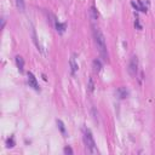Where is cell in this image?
I'll list each match as a JSON object with an SVG mask.
<instances>
[{"mask_svg":"<svg viewBox=\"0 0 155 155\" xmlns=\"http://www.w3.org/2000/svg\"><path fill=\"white\" fill-rule=\"evenodd\" d=\"M16 5H17V9L23 12L24 9H25V4H24V0H16Z\"/></svg>","mask_w":155,"mask_h":155,"instance_id":"12","label":"cell"},{"mask_svg":"<svg viewBox=\"0 0 155 155\" xmlns=\"http://www.w3.org/2000/svg\"><path fill=\"white\" fill-rule=\"evenodd\" d=\"M16 64H17L18 70L22 73L24 70V61H23V58L21 56H16Z\"/></svg>","mask_w":155,"mask_h":155,"instance_id":"7","label":"cell"},{"mask_svg":"<svg viewBox=\"0 0 155 155\" xmlns=\"http://www.w3.org/2000/svg\"><path fill=\"white\" fill-rule=\"evenodd\" d=\"M93 39H95V44L99 51V54L103 58H108V52H107V44H106V39H104V35L103 33L98 29V28H95L93 29Z\"/></svg>","mask_w":155,"mask_h":155,"instance_id":"1","label":"cell"},{"mask_svg":"<svg viewBox=\"0 0 155 155\" xmlns=\"http://www.w3.org/2000/svg\"><path fill=\"white\" fill-rule=\"evenodd\" d=\"M88 90H90V91H93V88H95V85H93V80H92V78H90V80H88Z\"/></svg>","mask_w":155,"mask_h":155,"instance_id":"16","label":"cell"},{"mask_svg":"<svg viewBox=\"0 0 155 155\" xmlns=\"http://www.w3.org/2000/svg\"><path fill=\"white\" fill-rule=\"evenodd\" d=\"M128 73L131 76H136L137 72H138V57L137 56H132L130 62H128V68H127Z\"/></svg>","mask_w":155,"mask_h":155,"instance_id":"3","label":"cell"},{"mask_svg":"<svg viewBox=\"0 0 155 155\" xmlns=\"http://www.w3.org/2000/svg\"><path fill=\"white\" fill-rule=\"evenodd\" d=\"M98 11H97V9L95 7V6H92L91 9H90V17H91V20L92 21H97L98 20Z\"/></svg>","mask_w":155,"mask_h":155,"instance_id":"8","label":"cell"},{"mask_svg":"<svg viewBox=\"0 0 155 155\" xmlns=\"http://www.w3.org/2000/svg\"><path fill=\"white\" fill-rule=\"evenodd\" d=\"M57 125H58V127H59L61 132H62L63 135H66V127H64V124H63L61 120H57Z\"/></svg>","mask_w":155,"mask_h":155,"instance_id":"13","label":"cell"},{"mask_svg":"<svg viewBox=\"0 0 155 155\" xmlns=\"http://www.w3.org/2000/svg\"><path fill=\"white\" fill-rule=\"evenodd\" d=\"M131 5L136 9V10H139V11H142V12H147V6L141 1V0H136V1H132L131 3Z\"/></svg>","mask_w":155,"mask_h":155,"instance_id":"5","label":"cell"},{"mask_svg":"<svg viewBox=\"0 0 155 155\" xmlns=\"http://www.w3.org/2000/svg\"><path fill=\"white\" fill-rule=\"evenodd\" d=\"M28 84H29L30 87H33L34 90H36V91H39V88H40V87H39V84H38V80H36L35 75L32 72L28 73Z\"/></svg>","mask_w":155,"mask_h":155,"instance_id":"4","label":"cell"},{"mask_svg":"<svg viewBox=\"0 0 155 155\" xmlns=\"http://www.w3.org/2000/svg\"><path fill=\"white\" fill-rule=\"evenodd\" d=\"M116 95H118V97L120 99H124V98H126L128 96V91L125 87H119L118 90H116Z\"/></svg>","mask_w":155,"mask_h":155,"instance_id":"6","label":"cell"},{"mask_svg":"<svg viewBox=\"0 0 155 155\" xmlns=\"http://www.w3.org/2000/svg\"><path fill=\"white\" fill-rule=\"evenodd\" d=\"M64 154H69V155H72L73 154V149L68 146V147H66V148H64Z\"/></svg>","mask_w":155,"mask_h":155,"instance_id":"17","label":"cell"},{"mask_svg":"<svg viewBox=\"0 0 155 155\" xmlns=\"http://www.w3.org/2000/svg\"><path fill=\"white\" fill-rule=\"evenodd\" d=\"M4 27H5V18L3 17L1 18V29H4Z\"/></svg>","mask_w":155,"mask_h":155,"instance_id":"18","label":"cell"},{"mask_svg":"<svg viewBox=\"0 0 155 155\" xmlns=\"http://www.w3.org/2000/svg\"><path fill=\"white\" fill-rule=\"evenodd\" d=\"M84 142H85V146H86V149L90 154H96L98 153L97 150V147H96V143H95V139H93V136L91 133V131L88 128H84Z\"/></svg>","mask_w":155,"mask_h":155,"instance_id":"2","label":"cell"},{"mask_svg":"<svg viewBox=\"0 0 155 155\" xmlns=\"http://www.w3.org/2000/svg\"><path fill=\"white\" fill-rule=\"evenodd\" d=\"M32 35H33V40H34L35 45L38 46V49H39V50H40V45H39V43H38V39H36V34H35V30H34V29L32 30Z\"/></svg>","mask_w":155,"mask_h":155,"instance_id":"14","label":"cell"},{"mask_svg":"<svg viewBox=\"0 0 155 155\" xmlns=\"http://www.w3.org/2000/svg\"><path fill=\"white\" fill-rule=\"evenodd\" d=\"M69 64H70V68H72V74H74V73L78 70V64L75 63V58H74V57L70 58Z\"/></svg>","mask_w":155,"mask_h":155,"instance_id":"11","label":"cell"},{"mask_svg":"<svg viewBox=\"0 0 155 155\" xmlns=\"http://www.w3.org/2000/svg\"><path fill=\"white\" fill-rule=\"evenodd\" d=\"M101 69H102V63H101V61H99V59H95V61H93V70H95L96 73H98Z\"/></svg>","mask_w":155,"mask_h":155,"instance_id":"10","label":"cell"},{"mask_svg":"<svg viewBox=\"0 0 155 155\" xmlns=\"http://www.w3.org/2000/svg\"><path fill=\"white\" fill-rule=\"evenodd\" d=\"M55 27H56V30H57V32L63 33V32H64V29H66V23H59V22H57V21H56V23H55Z\"/></svg>","mask_w":155,"mask_h":155,"instance_id":"9","label":"cell"},{"mask_svg":"<svg viewBox=\"0 0 155 155\" xmlns=\"http://www.w3.org/2000/svg\"><path fill=\"white\" fill-rule=\"evenodd\" d=\"M6 144H7V148H12L15 146V142H14V137H11V138H9L7 139V142H6Z\"/></svg>","mask_w":155,"mask_h":155,"instance_id":"15","label":"cell"}]
</instances>
